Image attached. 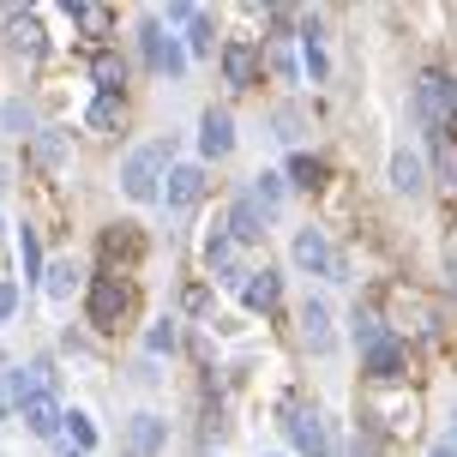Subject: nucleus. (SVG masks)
Instances as JSON below:
<instances>
[{"label": "nucleus", "instance_id": "7c9ffc66", "mask_svg": "<svg viewBox=\"0 0 457 457\" xmlns=\"http://www.w3.org/2000/svg\"><path fill=\"white\" fill-rule=\"evenodd\" d=\"M91 127L96 133H114V127H120V96H96L91 103Z\"/></svg>", "mask_w": 457, "mask_h": 457}, {"label": "nucleus", "instance_id": "9d476101", "mask_svg": "<svg viewBox=\"0 0 457 457\" xmlns=\"http://www.w3.org/2000/svg\"><path fill=\"white\" fill-rule=\"evenodd\" d=\"M228 235H235V241H265V228H271V211L259 205V199H253V193H241V199H235V205H228Z\"/></svg>", "mask_w": 457, "mask_h": 457}, {"label": "nucleus", "instance_id": "c9c22d12", "mask_svg": "<svg viewBox=\"0 0 457 457\" xmlns=\"http://www.w3.org/2000/svg\"><path fill=\"white\" fill-rule=\"evenodd\" d=\"M19 313V283H0V320H12Z\"/></svg>", "mask_w": 457, "mask_h": 457}, {"label": "nucleus", "instance_id": "5701e85b", "mask_svg": "<svg viewBox=\"0 0 457 457\" xmlns=\"http://www.w3.org/2000/svg\"><path fill=\"white\" fill-rule=\"evenodd\" d=\"M253 199H259V205L271 211L277 217V205H283V193H289V181H283V175H277V169H265V175H253V187H247Z\"/></svg>", "mask_w": 457, "mask_h": 457}, {"label": "nucleus", "instance_id": "1a4fd4ad", "mask_svg": "<svg viewBox=\"0 0 457 457\" xmlns=\"http://www.w3.org/2000/svg\"><path fill=\"white\" fill-rule=\"evenodd\" d=\"M19 415H24V428H30L37 439H54V434H61V421H67V410H61V397H54V391H37V397H24Z\"/></svg>", "mask_w": 457, "mask_h": 457}, {"label": "nucleus", "instance_id": "a878e982", "mask_svg": "<svg viewBox=\"0 0 457 457\" xmlns=\"http://www.w3.org/2000/svg\"><path fill=\"white\" fill-rule=\"evenodd\" d=\"M434 162H439V181L457 187V145H452V133H434Z\"/></svg>", "mask_w": 457, "mask_h": 457}, {"label": "nucleus", "instance_id": "473e14b6", "mask_svg": "<svg viewBox=\"0 0 457 457\" xmlns=\"http://www.w3.org/2000/svg\"><path fill=\"white\" fill-rule=\"evenodd\" d=\"M145 349H151V355L175 349V320H157V325H151V331H145Z\"/></svg>", "mask_w": 457, "mask_h": 457}, {"label": "nucleus", "instance_id": "c756f323", "mask_svg": "<svg viewBox=\"0 0 457 457\" xmlns=\"http://www.w3.org/2000/svg\"><path fill=\"white\" fill-rule=\"evenodd\" d=\"M37 157L54 169V162L67 157V133H61V127H43V133H37Z\"/></svg>", "mask_w": 457, "mask_h": 457}, {"label": "nucleus", "instance_id": "4c0bfd02", "mask_svg": "<svg viewBox=\"0 0 457 457\" xmlns=\"http://www.w3.org/2000/svg\"><path fill=\"white\" fill-rule=\"evenodd\" d=\"M61 457H85V452H72V445H67V452H61Z\"/></svg>", "mask_w": 457, "mask_h": 457}, {"label": "nucleus", "instance_id": "6ab92c4d", "mask_svg": "<svg viewBox=\"0 0 457 457\" xmlns=\"http://www.w3.org/2000/svg\"><path fill=\"white\" fill-rule=\"evenodd\" d=\"M91 72H96V85H103V96H120V85H127V61H120L114 48H103V54H96Z\"/></svg>", "mask_w": 457, "mask_h": 457}, {"label": "nucleus", "instance_id": "f3484780", "mask_svg": "<svg viewBox=\"0 0 457 457\" xmlns=\"http://www.w3.org/2000/svg\"><path fill=\"white\" fill-rule=\"evenodd\" d=\"M223 79L235 85V91L259 85V54H253L247 43H228V48H223Z\"/></svg>", "mask_w": 457, "mask_h": 457}, {"label": "nucleus", "instance_id": "cd10ccee", "mask_svg": "<svg viewBox=\"0 0 457 457\" xmlns=\"http://www.w3.org/2000/svg\"><path fill=\"white\" fill-rule=\"evenodd\" d=\"M19 403H24V391H19V367H0V421H6V415H19Z\"/></svg>", "mask_w": 457, "mask_h": 457}, {"label": "nucleus", "instance_id": "9b49d317", "mask_svg": "<svg viewBox=\"0 0 457 457\" xmlns=\"http://www.w3.org/2000/svg\"><path fill=\"white\" fill-rule=\"evenodd\" d=\"M205 265H211V277H217V283H241V241H235V235H228V228H217V235H211L205 241Z\"/></svg>", "mask_w": 457, "mask_h": 457}, {"label": "nucleus", "instance_id": "f704fd0d", "mask_svg": "<svg viewBox=\"0 0 457 457\" xmlns=\"http://www.w3.org/2000/svg\"><path fill=\"white\" fill-rule=\"evenodd\" d=\"M277 127H283L277 138H289V145H295V138H301V133H295V127H301V114H295V109H277Z\"/></svg>", "mask_w": 457, "mask_h": 457}, {"label": "nucleus", "instance_id": "f257e3e1", "mask_svg": "<svg viewBox=\"0 0 457 457\" xmlns=\"http://www.w3.org/2000/svg\"><path fill=\"white\" fill-rule=\"evenodd\" d=\"M169 169H175L169 138H151V145H138L133 157L120 162V193L145 205V199H157V193H162V175H169Z\"/></svg>", "mask_w": 457, "mask_h": 457}, {"label": "nucleus", "instance_id": "423d86ee", "mask_svg": "<svg viewBox=\"0 0 457 457\" xmlns=\"http://www.w3.org/2000/svg\"><path fill=\"white\" fill-rule=\"evenodd\" d=\"M0 19H6V48H12V61H43V24H37V12L0 6Z\"/></svg>", "mask_w": 457, "mask_h": 457}, {"label": "nucleus", "instance_id": "b1692460", "mask_svg": "<svg viewBox=\"0 0 457 457\" xmlns=\"http://www.w3.org/2000/svg\"><path fill=\"white\" fill-rule=\"evenodd\" d=\"M67 12L79 30H91V37H103L109 30V6H96V0H67Z\"/></svg>", "mask_w": 457, "mask_h": 457}, {"label": "nucleus", "instance_id": "39448f33", "mask_svg": "<svg viewBox=\"0 0 457 457\" xmlns=\"http://www.w3.org/2000/svg\"><path fill=\"white\" fill-rule=\"evenodd\" d=\"M199 199H205V169H199V162H175V169L162 175V205L181 217V211H193Z\"/></svg>", "mask_w": 457, "mask_h": 457}, {"label": "nucleus", "instance_id": "7ed1b4c3", "mask_svg": "<svg viewBox=\"0 0 457 457\" xmlns=\"http://www.w3.org/2000/svg\"><path fill=\"white\" fill-rule=\"evenodd\" d=\"M138 48H145V61H151V72H162V79H181L187 72V48L162 30L157 19H145L138 24Z\"/></svg>", "mask_w": 457, "mask_h": 457}, {"label": "nucleus", "instance_id": "20e7f679", "mask_svg": "<svg viewBox=\"0 0 457 457\" xmlns=\"http://www.w3.org/2000/svg\"><path fill=\"white\" fill-rule=\"evenodd\" d=\"M289 439L301 457H331V428L313 403H289Z\"/></svg>", "mask_w": 457, "mask_h": 457}, {"label": "nucleus", "instance_id": "e433bc0d", "mask_svg": "<svg viewBox=\"0 0 457 457\" xmlns=\"http://www.w3.org/2000/svg\"><path fill=\"white\" fill-rule=\"evenodd\" d=\"M434 457H457V428H452V434H445V439L434 445Z\"/></svg>", "mask_w": 457, "mask_h": 457}, {"label": "nucleus", "instance_id": "2f4dec72", "mask_svg": "<svg viewBox=\"0 0 457 457\" xmlns=\"http://www.w3.org/2000/svg\"><path fill=\"white\" fill-rule=\"evenodd\" d=\"M61 428L72 434V452H91V445H96V428H91V415H79V410H72L67 421H61Z\"/></svg>", "mask_w": 457, "mask_h": 457}, {"label": "nucleus", "instance_id": "bb28decb", "mask_svg": "<svg viewBox=\"0 0 457 457\" xmlns=\"http://www.w3.org/2000/svg\"><path fill=\"white\" fill-rule=\"evenodd\" d=\"M187 43H193V54H211V48H217V24H211L205 12H193V19H187Z\"/></svg>", "mask_w": 457, "mask_h": 457}, {"label": "nucleus", "instance_id": "412c9836", "mask_svg": "<svg viewBox=\"0 0 457 457\" xmlns=\"http://www.w3.org/2000/svg\"><path fill=\"white\" fill-rule=\"evenodd\" d=\"M301 61H307V72H313V85L331 72V61H325V43H320V19H307V30H301Z\"/></svg>", "mask_w": 457, "mask_h": 457}, {"label": "nucleus", "instance_id": "dca6fc26", "mask_svg": "<svg viewBox=\"0 0 457 457\" xmlns=\"http://www.w3.org/2000/svg\"><path fill=\"white\" fill-rule=\"evenodd\" d=\"M301 343H307L313 355H325V349H331V307H325L320 295L301 307Z\"/></svg>", "mask_w": 457, "mask_h": 457}, {"label": "nucleus", "instance_id": "4468645a", "mask_svg": "<svg viewBox=\"0 0 457 457\" xmlns=\"http://www.w3.org/2000/svg\"><path fill=\"white\" fill-rule=\"evenodd\" d=\"M277 295H283V277H277L271 265H265V271H247V277H241V301H247L253 313H271Z\"/></svg>", "mask_w": 457, "mask_h": 457}, {"label": "nucleus", "instance_id": "2eb2a0df", "mask_svg": "<svg viewBox=\"0 0 457 457\" xmlns=\"http://www.w3.org/2000/svg\"><path fill=\"white\" fill-rule=\"evenodd\" d=\"M361 373H367V379H379V386H386V379H397V373H403V343H397V337L373 343V349L361 355Z\"/></svg>", "mask_w": 457, "mask_h": 457}, {"label": "nucleus", "instance_id": "6e6552de", "mask_svg": "<svg viewBox=\"0 0 457 457\" xmlns=\"http://www.w3.org/2000/svg\"><path fill=\"white\" fill-rule=\"evenodd\" d=\"M162 445H169V421L162 415H133L127 439H120V457H157Z\"/></svg>", "mask_w": 457, "mask_h": 457}, {"label": "nucleus", "instance_id": "aec40b11", "mask_svg": "<svg viewBox=\"0 0 457 457\" xmlns=\"http://www.w3.org/2000/svg\"><path fill=\"white\" fill-rule=\"evenodd\" d=\"M349 331H355V349H361V355L373 349V343H386V337H391L386 325H379V313H373V307H355V313H349Z\"/></svg>", "mask_w": 457, "mask_h": 457}, {"label": "nucleus", "instance_id": "ddd939ff", "mask_svg": "<svg viewBox=\"0 0 457 457\" xmlns=\"http://www.w3.org/2000/svg\"><path fill=\"white\" fill-rule=\"evenodd\" d=\"M199 151L205 157H228L235 151V120H228V109H205V120H199Z\"/></svg>", "mask_w": 457, "mask_h": 457}, {"label": "nucleus", "instance_id": "72a5a7b5", "mask_svg": "<svg viewBox=\"0 0 457 457\" xmlns=\"http://www.w3.org/2000/svg\"><path fill=\"white\" fill-rule=\"evenodd\" d=\"M0 127H12V133H30V109H24V103H0Z\"/></svg>", "mask_w": 457, "mask_h": 457}, {"label": "nucleus", "instance_id": "f03ea898", "mask_svg": "<svg viewBox=\"0 0 457 457\" xmlns=\"http://www.w3.org/2000/svg\"><path fill=\"white\" fill-rule=\"evenodd\" d=\"M415 114H421L428 133H452L457 127V79L421 72V85H415Z\"/></svg>", "mask_w": 457, "mask_h": 457}, {"label": "nucleus", "instance_id": "0eeeda50", "mask_svg": "<svg viewBox=\"0 0 457 457\" xmlns=\"http://www.w3.org/2000/svg\"><path fill=\"white\" fill-rule=\"evenodd\" d=\"M295 265L307 277H331L337 271V247H331V241H325V228H295Z\"/></svg>", "mask_w": 457, "mask_h": 457}, {"label": "nucleus", "instance_id": "4be33fe9", "mask_svg": "<svg viewBox=\"0 0 457 457\" xmlns=\"http://www.w3.org/2000/svg\"><path fill=\"white\" fill-rule=\"evenodd\" d=\"M43 289L54 301H67L72 289H79V265H72V259H54V265H43Z\"/></svg>", "mask_w": 457, "mask_h": 457}, {"label": "nucleus", "instance_id": "a211bd4d", "mask_svg": "<svg viewBox=\"0 0 457 457\" xmlns=\"http://www.w3.org/2000/svg\"><path fill=\"white\" fill-rule=\"evenodd\" d=\"M421 181H428L421 157H415V151H391V187H397V193H421Z\"/></svg>", "mask_w": 457, "mask_h": 457}, {"label": "nucleus", "instance_id": "393cba45", "mask_svg": "<svg viewBox=\"0 0 457 457\" xmlns=\"http://www.w3.org/2000/svg\"><path fill=\"white\" fill-rule=\"evenodd\" d=\"M19 265H24V283L43 277V241H37V228H19Z\"/></svg>", "mask_w": 457, "mask_h": 457}, {"label": "nucleus", "instance_id": "f8f14e48", "mask_svg": "<svg viewBox=\"0 0 457 457\" xmlns=\"http://www.w3.org/2000/svg\"><path fill=\"white\" fill-rule=\"evenodd\" d=\"M91 325H114L120 320V307H127V289H120V277H96L91 283Z\"/></svg>", "mask_w": 457, "mask_h": 457}, {"label": "nucleus", "instance_id": "c85d7f7f", "mask_svg": "<svg viewBox=\"0 0 457 457\" xmlns=\"http://www.w3.org/2000/svg\"><path fill=\"white\" fill-rule=\"evenodd\" d=\"M320 157H289V169H283V181L289 187H320Z\"/></svg>", "mask_w": 457, "mask_h": 457}]
</instances>
